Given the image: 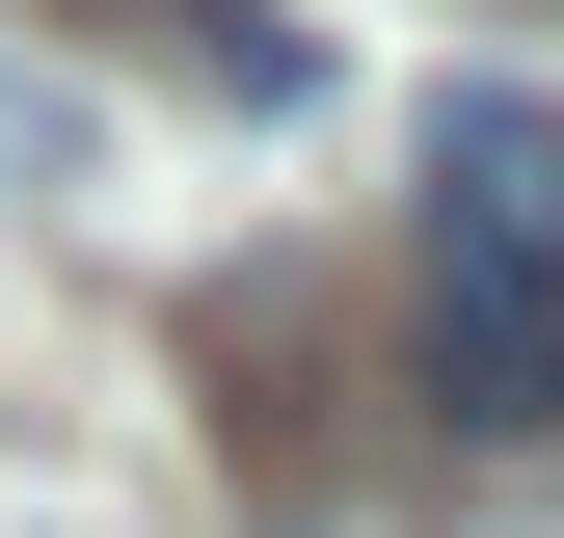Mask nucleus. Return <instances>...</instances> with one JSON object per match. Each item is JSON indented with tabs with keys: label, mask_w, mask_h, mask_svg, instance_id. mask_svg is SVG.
<instances>
[{
	"label": "nucleus",
	"mask_w": 564,
	"mask_h": 538,
	"mask_svg": "<svg viewBox=\"0 0 564 538\" xmlns=\"http://www.w3.org/2000/svg\"><path fill=\"white\" fill-rule=\"evenodd\" d=\"M431 404L457 431H564V108L538 82L431 108Z\"/></svg>",
	"instance_id": "1"
},
{
	"label": "nucleus",
	"mask_w": 564,
	"mask_h": 538,
	"mask_svg": "<svg viewBox=\"0 0 564 538\" xmlns=\"http://www.w3.org/2000/svg\"><path fill=\"white\" fill-rule=\"evenodd\" d=\"M0 189H82V108H54L28 54H0Z\"/></svg>",
	"instance_id": "2"
}]
</instances>
